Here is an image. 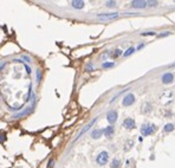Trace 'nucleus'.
I'll use <instances>...</instances> for the list:
<instances>
[{
	"instance_id": "6",
	"label": "nucleus",
	"mask_w": 175,
	"mask_h": 168,
	"mask_svg": "<svg viewBox=\"0 0 175 168\" xmlns=\"http://www.w3.org/2000/svg\"><path fill=\"white\" fill-rule=\"evenodd\" d=\"M117 117H118V114H117L116 110H110V111L107 114V120H108V122H109L110 124H114V123L116 122Z\"/></svg>"
},
{
	"instance_id": "8",
	"label": "nucleus",
	"mask_w": 175,
	"mask_h": 168,
	"mask_svg": "<svg viewBox=\"0 0 175 168\" xmlns=\"http://www.w3.org/2000/svg\"><path fill=\"white\" fill-rule=\"evenodd\" d=\"M122 124H123V127H124L126 129H133V128H135V121H134L131 117L126 118Z\"/></svg>"
},
{
	"instance_id": "27",
	"label": "nucleus",
	"mask_w": 175,
	"mask_h": 168,
	"mask_svg": "<svg viewBox=\"0 0 175 168\" xmlns=\"http://www.w3.org/2000/svg\"><path fill=\"white\" fill-rule=\"evenodd\" d=\"M142 47H143V44H141V45H138V46H137V50H140V49H142Z\"/></svg>"
},
{
	"instance_id": "23",
	"label": "nucleus",
	"mask_w": 175,
	"mask_h": 168,
	"mask_svg": "<svg viewBox=\"0 0 175 168\" xmlns=\"http://www.w3.org/2000/svg\"><path fill=\"white\" fill-rule=\"evenodd\" d=\"M156 33L155 32H144V33H142V36H155Z\"/></svg>"
},
{
	"instance_id": "18",
	"label": "nucleus",
	"mask_w": 175,
	"mask_h": 168,
	"mask_svg": "<svg viewBox=\"0 0 175 168\" xmlns=\"http://www.w3.org/2000/svg\"><path fill=\"white\" fill-rule=\"evenodd\" d=\"M6 140V134L5 131H0V143H4Z\"/></svg>"
},
{
	"instance_id": "15",
	"label": "nucleus",
	"mask_w": 175,
	"mask_h": 168,
	"mask_svg": "<svg viewBox=\"0 0 175 168\" xmlns=\"http://www.w3.org/2000/svg\"><path fill=\"white\" fill-rule=\"evenodd\" d=\"M150 111H151V106H150V103L144 104V106H143V113H144V114H149Z\"/></svg>"
},
{
	"instance_id": "14",
	"label": "nucleus",
	"mask_w": 175,
	"mask_h": 168,
	"mask_svg": "<svg viewBox=\"0 0 175 168\" xmlns=\"http://www.w3.org/2000/svg\"><path fill=\"white\" fill-rule=\"evenodd\" d=\"M120 56H122V50H120V49H116L114 51V53H111V57L113 58H118Z\"/></svg>"
},
{
	"instance_id": "12",
	"label": "nucleus",
	"mask_w": 175,
	"mask_h": 168,
	"mask_svg": "<svg viewBox=\"0 0 175 168\" xmlns=\"http://www.w3.org/2000/svg\"><path fill=\"white\" fill-rule=\"evenodd\" d=\"M96 120H97V118H94V120H93V121H91V122H90L89 124H88V126H85V127L83 128V130H82V131L79 133V135H78V137H80V136H82V135H83V134H84L85 131H88V130H89V129H90V128L93 127V124H94V123L96 122ZM78 137H77V139H78Z\"/></svg>"
},
{
	"instance_id": "11",
	"label": "nucleus",
	"mask_w": 175,
	"mask_h": 168,
	"mask_svg": "<svg viewBox=\"0 0 175 168\" xmlns=\"http://www.w3.org/2000/svg\"><path fill=\"white\" fill-rule=\"evenodd\" d=\"M114 133H115V129H114L113 126H109V127H107V128L104 129V135H105L107 137H113V136H114Z\"/></svg>"
},
{
	"instance_id": "2",
	"label": "nucleus",
	"mask_w": 175,
	"mask_h": 168,
	"mask_svg": "<svg viewBox=\"0 0 175 168\" xmlns=\"http://www.w3.org/2000/svg\"><path fill=\"white\" fill-rule=\"evenodd\" d=\"M108 161H109V153L105 151V150L101 151V153L97 155V157H96V162H97V164H100V166L107 164Z\"/></svg>"
},
{
	"instance_id": "20",
	"label": "nucleus",
	"mask_w": 175,
	"mask_h": 168,
	"mask_svg": "<svg viewBox=\"0 0 175 168\" xmlns=\"http://www.w3.org/2000/svg\"><path fill=\"white\" fill-rule=\"evenodd\" d=\"M94 70V65L91 64V63H89L86 66H85V71H88V72H90V71H93Z\"/></svg>"
},
{
	"instance_id": "3",
	"label": "nucleus",
	"mask_w": 175,
	"mask_h": 168,
	"mask_svg": "<svg viewBox=\"0 0 175 168\" xmlns=\"http://www.w3.org/2000/svg\"><path fill=\"white\" fill-rule=\"evenodd\" d=\"M135 103V95L134 94H127L124 97H123V101H122V104L124 107H130L131 104Z\"/></svg>"
},
{
	"instance_id": "17",
	"label": "nucleus",
	"mask_w": 175,
	"mask_h": 168,
	"mask_svg": "<svg viewBox=\"0 0 175 168\" xmlns=\"http://www.w3.org/2000/svg\"><path fill=\"white\" fill-rule=\"evenodd\" d=\"M134 51H135V47H134V46H130V47H129V49H128V50H127V51H126L123 55H124L126 57H128V56H130V55H131Z\"/></svg>"
},
{
	"instance_id": "25",
	"label": "nucleus",
	"mask_w": 175,
	"mask_h": 168,
	"mask_svg": "<svg viewBox=\"0 0 175 168\" xmlns=\"http://www.w3.org/2000/svg\"><path fill=\"white\" fill-rule=\"evenodd\" d=\"M53 167V160L51 159L50 161H49V164H47V168H52Z\"/></svg>"
},
{
	"instance_id": "10",
	"label": "nucleus",
	"mask_w": 175,
	"mask_h": 168,
	"mask_svg": "<svg viewBox=\"0 0 175 168\" xmlns=\"http://www.w3.org/2000/svg\"><path fill=\"white\" fill-rule=\"evenodd\" d=\"M71 5L73 9H77V10H80L84 7V1H80V0H73L71 1Z\"/></svg>"
},
{
	"instance_id": "24",
	"label": "nucleus",
	"mask_w": 175,
	"mask_h": 168,
	"mask_svg": "<svg viewBox=\"0 0 175 168\" xmlns=\"http://www.w3.org/2000/svg\"><path fill=\"white\" fill-rule=\"evenodd\" d=\"M157 1H148V5H150V6H157Z\"/></svg>"
},
{
	"instance_id": "19",
	"label": "nucleus",
	"mask_w": 175,
	"mask_h": 168,
	"mask_svg": "<svg viewBox=\"0 0 175 168\" xmlns=\"http://www.w3.org/2000/svg\"><path fill=\"white\" fill-rule=\"evenodd\" d=\"M114 66V63L113 62H110V63H108V62H104L103 64H102V67H113Z\"/></svg>"
},
{
	"instance_id": "22",
	"label": "nucleus",
	"mask_w": 175,
	"mask_h": 168,
	"mask_svg": "<svg viewBox=\"0 0 175 168\" xmlns=\"http://www.w3.org/2000/svg\"><path fill=\"white\" fill-rule=\"evenodd\" d=\"M105 52H107V53H103V55L101 56V58H102V59H105L107 57H109V56H111V53H109L108 51H105Z\"/></svg>"
},
{
	"instance_id": "26",
	"label": "nucleus",
	"mask_w": 175,
	"mask_h": 168,
	"mask_svg": "<svg viewBox=\"0 0 175 168\" xmlns=\"http://www.w3.org/2000/svg\"><path fill=\"white\" fill-rule=\"evenodd\" d=\"M169 34H170V32H168V31H167V32H162V33H161V34H160L159 37H163V36H169Z\"/></svg>"
},
{
	"instance_id": "4",
	"label": "nucleus",
	"mask_w": 175,
	"mask_h": 168,
	"mask_svg": "<svg viewBox=\"0 0 175 168\" xmlns=\"http://www.w3.org/2000/svg\"><path fill=\"white\" fill-rule=\"evenodd\" d=\"M118 17V13H102V14H97V18L101 20H111Z\"/></svg>"
},
{
	"instance_id": "5",
	"label": "nucleus",
	"mask_w": 175,
	"mask_h": 168,
	"mask_svg": "<svg viewBox=\"0 0 175 168\" xmlns=\"http://www.w3.org/2000/svg\"><path fill=\"white\" fill-rule=\"evenodd\" d=\"M161 80H162L163 84H170V83H173V80H174V75H173L171 72H166V73L162 75Z\"/></svg>"
},
{
	"instance_id": "13",
	"label": "nucleus",
	"mask_w": 175,
	"mask_h": 168,
	"mask_svg": "<svg viewBox=\"0 0 175 168\" xmlns=\"http://www.w3.org/2000/svg\"><path fill=\"white\" fill-rule=\"evenodd\" d=\"M174 124H171V123H167L166 126H164V131L166 133H169V131H173L174 130Z\"/></svg>"
},
{
	"instance_id": "7",
	"label": "nucleus",
	"mask_w": 175,
	"mask_h": 168,
	"mask_svg": "<svg viewBox=\"0 0 175 168\" xmlns=\"http://www.w3.org/2000/svg\"><path fill=\"white\" fill-rule=\"evenodd\" d=\"M148 1H143V0H134L131 1V7L133 9H144L147 7Z\"/></svg>"
},
{
	"instance_id": "16",
	"label": "nucleus",
	"mask_w": 175,
	"mask_h": 168,
	"mask_svg": "<svg viewBox=\"0 0 175 168\" xmlns=\"http://www.w3.org/2000/svg\"><path fill=\"white\" fill-rule=\"evenodd\" d=\"M120 160L118 159H114L113 162H111V168H118L120 167Z\"/></svg>"
},
{
	"instance_id": "9",
	"label": "nucleus",
	"mask_w": 175,
	"mask_h": 168,
	"mask_svg": "<svg viewBox=\"0 0 175 168\" xmlns=\"http://www.w3.org/2000/svg\"><path fill=\"white\" fill-rule=\"evenodd\" d=\"M103 134H104V129H95V130H93V133H91V137L95 139V140H97V139H100Z\"/></svg>"
},
{
	"instance_id": "21",
	"label": "nucleus",
	"mask_w": 175,
	"mask_h": 168,
	"mask_svg": "<svg viewBox=\"0 0 175 168\" xmlns=\"http://www.w3.org/2000/svg\"><path fill=\"white\" fill-rule=\"evenodd\" d=\"M107 6L108 7H115L116 6V1H107Z\"/></svg>"
},
{
	"instance_id": "1",
	"label": "nucleus",
	"mask_w": 175,
	"mask_h": 168,
	"mask_svg": "<svg viewBox=\"0 0 175 168\" xmlns=\"http://www.w3.org/2000/svg\"><path fill=\"white\" fill-rule=\"evenodd\" d=\"M157 130V127L153 123H144L142 124L141 127V134L143 136H149V135H153L155 131Z\"/></svg>"
}]
</instances>
